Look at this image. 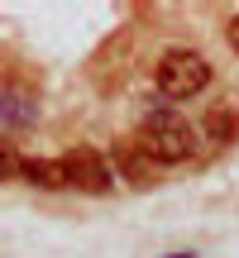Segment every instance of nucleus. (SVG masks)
Instances as JSON below:
<instances>
[{
	"instance_id": "nucleus-1",
	"label": "nucleus",
	"mask_w": 239,
	"mask_h": 258,
	"mask_svg": "<svg viewBox=\"0 0 239 258\" xmlns=\"http://www.w3.org/2000/svg\"><path fill=\"white\" fill-rule=\"evenodd\" d=\"M134 144H139V153H144L153 167H167V163H187L201 139H196V129L187 124L177 110H153L144 124H139Z\"/></svg>"
},
{
	"instance_id": "nucleus-2",
	"label": "nucleus",
	"mask_w": 239,
	"mask_h": 258,
	"mask_svg": "<svg viewBox=\"0 0 239 258\" xmlns=\"http://www.w3.org/2000/svg\"><path fill=\"white\" fill-rule=\"evenodd\" d=\"M206 86H211V62H206L201 53H192V48L163 53V62H158V91H163L167 101H192Z\"/></svg>"
},
{
	"instance_id": "nucleus-3",
	"label": "nucleus",
	"mask_w": 239,
	"mask_h": 258,
	"mask_svg": "<svg viewBox=\"0 0 239 258\" xmlns=\"http://www.w3.org/2000/svg\"><path fill=\"white\" fill-rule=\"evenodd\" d=\"M63 177H67V186L91 191V196L110 191V182H115V172L105 167V158L96 153V148H72V153H63Z\"/></svg>"
},
{
	"instance_id": "nucleus-4",
	"label": "nucleus",
	"mask_w": 239,
	"mask_h": 258,
	"mask_svg": "<svg viewBox=\"0 0 239 258\" xmlns=\"http://www.w3.org/2000/svg\"><path fill=\"white\" fill-rule=\"evenodd\" d=\"M115 172H119V177H134V182H148L153 163L139 153V144H134V139H129V144L119 139V144H115Z\"/></svg>"
},
{
	"instance_id": "nucleus-5",
	"label": "nucleus",
	"mask_w": 239,
	"mask_h": 258,
	"mask_svg": "<svg viewBox=\"0 0 239 258\" xmlns=\"http://www.w3.org/2000/svg\"><path fill=\"white\" fill-rule=\"evenodd\" d=\"M19 177H29L34 186H67L63 158H24V172H19Z\"/></svg>"
},
{
	"instance_id": "nucleus-6",
	"label": "nucleus",
	"mask_w": 239,
	"mask_h": 258,
	"mask_svg": "<svg viewBox=\"0 0 239 258\" xmlns=\"http://www.w3.org/2000/svg\"><path fill=\"white\" fill-rule=\"evenodd\" d=\"M34 120V105L24 96H0V129H24Z\"/></svg>"
},
{
	"instance_id": "nucleus-7",
	"label": "nucleus",
	"mask_w": 239,
	"mask_h": 258,
	"mask_svg": "<svg viewBox=\"0 0 239 258\" xmlns=\"http://www.w3.org/2000/svg\"><path fill=\"white\" fill-rule=\"evenodd\" d=\"M19 172H24V158L0 139V182H10V177H19Z\"/></svg>"
},
{
	"instance_id": "nucleus-8",
	"label": "nucleus",
	"mask_w": 239,
	"mask_h": 258,
	"mask_svg": "<svg viewBox=\"0 0 239 258\" xmlns=\"http://www.w3.org/2000/svg\"><path fill=\"white\" fill-rule=\"evenodd\" d=\"M225 38H230V48H234V53H239V15L230 19V29H225Z\"/></svg>"
}]
</instances>
